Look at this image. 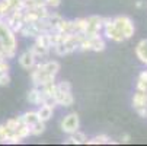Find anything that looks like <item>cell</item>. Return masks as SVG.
<instances>
[{
	"label": "cell",
	"instance_id": "1",
	"mask_svg": "<svg viewBox=\"0 0 147 146\" xmlns=\"http://www.w3.org/2000/svg\"><path fill=\"white\" fill-rule=\"evenodd\" d=\"M31 72V80L34 86L42 88L48 83L55 82V76L60 72V63L57 60H48L42 63H35V66L29 70Z\"/></svg>",
	"mask_w": 147,
	"mask_h": 146
},
{
	"label": "cell",
	"instance_id": "2",
	"mask_svg": "<svg viewBox=\"0 0 147 146\" xmlns=\"http://www.w3.org/2000/svg\"><path fill=\"white\" fill-rule=\"evenodd\" d=\"M16 48H18L16 34L6 25L5 19H3L0 22V50L3 51L6 60H9L16 56Z\"/></svg>",
	"mask_w": 147,
	"mask_h": 146
},
{
	"label": "cell",
	"instance_id": "3",
	"mask_svg": "<svg viewBox=\"0 0 147 146\" xmlns=\"http://www.w3.org/2000/svg\"><path fill=\"white\" fill-rule=\"evenodd\" d=\"M112 19H114L115 26H117L118 31L124 35L125 39H130V38L134 35L136 26H134V22L131 20V18L122 15V16H115V18H112Z\"/></svg>",
	"mask_w": 147,
	"mask_h": 146
},
{
	"label": "cell",
	"instance_id": "4",
	"mask_svg": "<svg viewBox=\"0 0 147 146\" xmlns=\"http://www.w3.org/2000/svg\"><path fill=\"white\" fill-rule=\"evenodd\" d=\"M102 31H103L105 38H108L111 41H115V43H122V41H125L124 35L115 26L112 18H103V28H102Z\"/></svg>",
	"mask_w": 147,
	"mask_h": 146
},
{
	"label": "cell",
	"instance_id": "5",
	"mask_svg": "<svg viewBox=\"0 0 147 146\" xmlns=\"http://www.w3.org/2000/svg\"><path fill=\"white\" fill-rule=\"evenodd\" d=\"M60 129L66 134H71L80 129V117L77 113H69L67 115L63 117L60 123Z\"/></svg>",
	"mask_w": 147,
	"mask_h": 146
},
{
	"label": "cell",
	"instance_id": "6",
	"mask_svg": "<svg viewBox=\"0 0 147 146\" xmlns=\"http://www.w3.org/2000/svg\"><path fill=\"white\" fill-rule=\"evenodd\" d=\"M86 22H88L86 32H85L86 37H93V35L100 34V31L103 28V18L102 16H96V15L89 16V18H86Z\"/></svg>",
	"mask_w": 147,
	"mask_h": 146
},
{
	"label": "cell",
	"instance_id": "7",
	"mask_svg": "<svg viewBox=\"0 0 147 146\" xmlns=\"http://www.w3.org/2000/svg\"><path fill=\"white\" fill-rule=\"evenodd\" d=\"M54 101L57 105H61V107H71L73 102H74V98H73V94L71 91L69 92H64V91H57L55 92V96H54Z\"/></svg>",
	"mask_w": 147,
	"mask_h": 146
},
{
	"label": "cell",
	"instance_id": "8",
	"mask_svg": "<svg viewBox=\"0 0 147 146\" xmlns=\"http://www.w3.org/2000/svg\"><path fill=\"white\" fill-rule=\"evenodd\" d=\"M26 99H28L29 104H34V105H41V104L45 102V95H44V92H42V89H41V88L34 86L32 89L28 91Z\"/></svg>",
	"mask_w": 147,
	"mask_h": 146
},
{
	"label": "cell",
	"instance_id": "9",
	"mask_svg": "<svg viewBox=\"0 0 147 146\" xmlns=\"http://www.w3.org/2000/svg\"><path fill=\"white\" fill-rule=\"evenodd\" d=\"M19 65H20V67L22 69H25V70H31L34 66H35V63H36V57L34 56V53L31 51V50H26V51H24L22 54L19 56Z\"/></svg>",
	"mask_w": 147,
	"mask_h": 146
},
{
	"label": "cell",
	"instance_id": "10",
	"mask_svg": "<svg viewBox=\"0 0 147 146\" xmlns=\"http://www.w3.org/2000/svg\"><path fill=\"white\" fill-rule=\"evenodd\" d=\"M36 114H38V118L41 121L47 123L48 120H51V117L54 114V107L50 105V104H47V102H44V104H41V105H38Z\"/></svg>",
	"mask_w": 147,
	"mask_h": 146
},
{
	"label": "cell",
	"instance_id": "11",
	"mask_svg": "<svg viewBox=\"0 0 147 146\" xmlns=\"http://www.w3.org/2000/svg\"><path fill=\"white\" fill-rule=\"evenodd\" d=\"M88 140H89V137L85 133L77 130V132L69 134V137L64 140V143L66 145H88Z\"/></svg>",
	"mask_w": 147,
	"mask_h": 146
},
{
	"label": "cell",
	"instance_id": "12",
	"mask_svg": "<svg viewBox=\"0 0 147 146\" xmlns=\"http://www.w3.org/2000/svg\"><path fill=\"white\" fill-rule=\"evenodd\" d=\"M136 56L141 63L147 66V39H141L136 45Z\"/></svg>",
	"mask_w": 147,
	"mask_h": 146
},
{
	"label": "cell",
	"instance_id": "13",
	"mask_svg": "<svg viewBox=\"0 0 147 146\" xmlns=\"http://www.w3.org/2000/svg\"><path fill=\"white\" fill-rule=\"evenodd\" d=\"M133 107L137 108H143L147 107V92L143 91H136V94L133 95Z\"/></svg>",
	"mask_w": 147,
	"mask_h": 146
},
{
	"label": "cell",
	"instance_id": "14",
	"mask_svg": "<svg viewBox=\"0 0 147 146\" xmlns=\"http://www.w3.org/2000/svg\"><path fill=\"white\" fill-rule=\"evenodd\" d=\"M19 34L25 38H35L39 34V29L36 28L35 24H24V26L20 28Z\"/></svg>",
	"mask_w": 147,
	"mask_h": 146
},
{
	"label": "cell",
	"instance_id": "15",
	"mask_svg": "<svg viewBox=\"0 0 147 146\" xmlns=\"http://www.w3.org/2000/svg\"><path fill=\"white\" fill-rule=\"evenodd\" d=\"M90 38V43H92V51L95 53H100L107 48V43H105V39L102 38L100 34L98 35H93V37H89Z\"/></svg>",
	"mask_w": 147,
	"mask_h": 146
},
{
	"label": "cell",
	"instance_id": "16",
	"mask_svg": "<svg viewBox=\"0 0 147 146\" xmlns=\"http://www.w3.org/2000/svg\"><path fill=\"white\" fill-rule=\"evenodd\" d=\"M35 43L42 45V47H47V48H51L53 47V41H51V32H39L36 37H35Z\"/></svg>",
	"mask_w": 147,
	"mask_h": 146
},
{
	"label": "cell",
	"instance_id": "17",
	"mask_svg": "<svg viewBox=\"0 0 147 146\" xmlns=\"http://www.w3.org/2000/svg\"><path fill=\"white\" fill-rule=\"evenodd\" d=\"M54 31H58V32H73V20H69V19H64L61 18L58 20V24L55 25Z\"/></svg>",
	"mask_w": 147,
	"mask_h": 146
},
{
	"label": "cell",
	"instance_id": "18",
	"mask_svg": "<svg viewBox=\"0 0 147 146\" xmlns=\"http://www.w3.org/2000/svg\"><path fill=\"white\" fill-rule=\"evenodd\" d=\"M29 50L34 53V56L36 57V60H38V58H44V57H47V56L50 54V51H51V48L42 47V45H39V44H36V43H34V44L31 45Z\"/></svg>",
	"mask_w": 147,
	"mask_h": 146
},
{
	"label": "cell",
	"instance_id": "19",
	"mask_svg": "<svg viewBox=\"0 0 147 146\" xmlns=\"http://www.w3.org/2000/svg\"><path fill=\"white\" fill-rule=\"evenodd\" d=\"M24 124V118H22V115H18V117H13V118H9L6 123H5V126L7 127V130L10 132V133H13V132H16L20 126Z\"/></svg>",
	"mask_w": 147,
	"mask_h": 146
},
{
	"label": "cell",
	"instance_id": "20",
	"mask_svg": "<svg viewBox=\"0 0 147 146\" xmlns=\"http://www.w3.org/2000/svg\"><path fill=\"white\" fill-rule=\"evenodd\" d=\"M111 143H115V142L108 134H98L88 140V145H111Z\"/></svg>",
	"mask_w": 147,
	"mask_h": 146
},
{
	"label": "cell",
	"instance_id": "21",
	"mask_svg": "<svg viewBox=\"0 0 147 146\" xmlns=\"http://www.w3.org/2000/svg\"><path fill=\"white\" fill-rule=\"evenodd\" d=\"M86 18H77L73 20V32H79V34H85L86 32Z\"/></svg>",
	"mask_w": 147,
	"mask_h": 146
},
{
	"label": "cell",
	"instance_id": "22",
	"mask_svg": "<svg viewBox=\"0 0 147 146\" xmlns=\"http://www.w3.org/2000/svg\"><path fill=\"white\" fill-rule=\"evenodd\" d=\"M44 132H45V123L41 120L31 126V136H41Z\"/></svg>",
	"mask_w": 147,
	"mask_h": 146
},
{
	"label": "cell",
	"instance_id": "23",
	"mask_svg": "<svg viewBox=\"0 0 147 146\" xmlns=\"http://www.w3.org/2000/svg\"><path fill=\"white\" fill-rule=\"evenodd\" d=\"M22 118H24V123L29 124V126H32V124H35L36 121H39L36 111H26V113L22 114Z\"/></svg>",
	"mask_w": 147,
	"mask_h": 146
},
{
	"label": "cell",
	"instance_id": "24",
	"mask_svg": "<svg viewBox=\"0 0 147 146\" xmlns=\"http://www.w3.org/2000/svg\"><path fill=\"white\" fill-rule=\"evenodd\" d=\"M16 133H18V136L19 137H22V139H26V137H29L31 136V126L29 124H22L18 130H16Z\"/></svg>",
	"mask_w": 147,
	"mask_h": 146
},
{
	"label": "cell",
	"instance_id": "25",
	"mask_svg": "<svg viewBox=\"0 0 147 146\" xmlns=\"http://www.w3.org/2000/svg\"><path fill=\"white\" fill-rule=\"evenodd\" d=\"M22 142H24V139H22V137H19L16 132L10 133L9 137L5 140V143H7V145H19V143H22Z\"/></svg>",
	"mask_w": 147,
	"mask_h": 146
},
{
	"label": "cell",
	"instance_id": "26",
	"mask_svg": "<svg viewBox=\"0 0 147 146\" xmlns=\"http://www.w3.org/2000/svg\"><path fill=\"white\" fill-rule=\"evenodd\" d=\"M10 132L7 130V127L5 126V123L3 124H0V143H5V140L9 137Z\"/></svg>",
	"mask_w": 147,
	"mask_h": 146
},
{
	"label": "cell",
	"instance_id": "27",
	"mask_svg": "<svg viewBox=\"0 0 147 146\" xmlns=\"http://www.w3.org/2000/svg\"><path fill=\"white\" fill-rule=\"evenodd\" d=\"M10 83V76L9 73H2L0 72V86H6Z\"/></svg>",
	"mask_w": 147,
	"mask_h": 146
},
{
	"label": "cell",
	"instance_id": "28",
	"mask_svg": "<svg viewBox=\"0 0 147 146\" xmlns=\"http://www.w3.org/2000/svg\"><path fill=\"white\" fill-rule=\"evenodd\" d=\"M9 69H10V66L7 63V60L6 58L0 60V72H2V73H9Z\"/></svg>",
	"mask_w": 147,
	"mask_h": 146
},
{
	"label": "cell",
	"instance_id": "29",
	"mask_svg": "<svg viewBox=\"0 0 147 146\" xmlns=\"http://www.w3.org/2000/svg\"><path fill=\"white\" fill-rule=\"evenodd\" d=\"M45 5H47L50 9H57V7L61 5V0H45Z\"/></svg>",
	"mask_w": 147,
	"mask_h": 146
},
{
	"label": "cell",
	"instance_id": "30",
	"mask_svg": "<svg viewBox=\"0 0 147 146\" xmlns=\"http://www.w3.org/2000/svg\"><path fill=\"white\" fill-rule=\"evenodd\" d=\"M137 91H143V92H147V82L138 79L137 80Z\"/></svg>",
	"mask_w": 147,
	"mask_h": 146
},
{
	"label": "cell",
	"instance_id": "31",
	"mask_svg": "<svg viewBox=\"0 0 147 146\" xmlns=\"http://www.w3.org/2000/svg\"><path fill=\"white\" fill-rule=\"evenodd\" d=\"M136 111H137V114H138L140 117H143V118H146V117H147V107H143V108H137Z\"/></svg>",
	"mask_w": 147,
	"mask_h": 146
},
{
	"label": "cell",
	"instance_id": "32",
	"mask_svg": "<svg viewBox=\"0 0 147 146\" xmlns=\"http://www.w3.org/2000/svg\"><path fill=\"white\" fill-rule=\"evenodd\" d=\"M130 140H131V136H130L128 133H125V134L121 136V140H119V142H121V143H128Z\"/></svg>",
	"mask_w": 147,
	"mask_h": 146
},
{
	"label": "cell",
	"instance_id": "33",
	"mask_svg": "<svg viewBox=\"0 0 147 146\" xmlns=\"http://www.w3.org/2000/svg\"><path fill=\"white\" fill-rule=\"evenodd\" d=\"M143 6H144V2H141V0H138V2L136 3V7H138V9L143 7Z\"/></svg>",
	"mask_w": 147,
	"mask_h": 146
}]
</instances>
